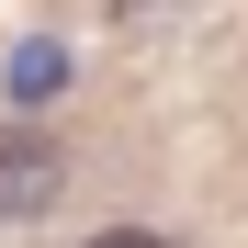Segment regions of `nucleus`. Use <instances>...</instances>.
I'll return each mask as SVG.
<instances>
[{
  "label": "nucleus",
  "instance_id": "nucleus-3",
  "mask_svg": "<svg viewBox=\"0 0 248 248\" xmlns=\"http://www.w3.org/2000/svg\"><path fill=\"white\" fill-rule=\"evenodd\" d=\"M91 248H170V237H147V226H102Z\"/></svg>",
  "mask_w": 248,
  "mask_h": 248
},
{
  "label": "nucleus",
  "instance_id": "nucleus-1",
  "mask_svg": "<svg viewBox=\"0 0 248 248\" xmlns=\"http://www.w3.org/2000/svg\"><path fill=\"white\" fill-rule=\"evenodd\" d=\"M57 192H68V158H57V136H34V124H0V226H23V215H57Z\"/></svg>",
  "mask_w": 248,
  "mask_h": 248
},
{
  "label": "nucleus",
  "instance_id": "nucleus-2",
  "mask_svg": "<svg viewBox=\"0 0 248 248\" xmlns=\"http://www.w3.org/2000/svg\"><path fill=\"white\" fill-rule=\"evenodd\" d=\"M57 79H68L57 46H23V57H12V91H23V102H34V91H57Z\"/></svg>",
  "mask_w": 248,
  "mask_h": 248
}]
</instances>
